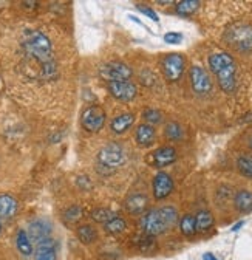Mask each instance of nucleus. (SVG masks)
Instances as JSON below:
<instances>
[{"label": "nucleus", "instance_id": "f257e3e1", "mask_svg": "<svg viewBox=\"0 0 252 260\" xmlns=\"http://www.w3.org/2000/svg\"><path fill=\"white\" fill-rule=\"evenodd\" d=\"M22 48L28 59L39 65L41 78L51 81L57 76V63L53 54L50 39L38 29H25L22 35Z\"/></svg>", "mask_w": 252, "mask_h": 260}, {"label": "nucleus", "instance_id": "f03ea898", "mask_svg": "<svg viewBox=\"0 0 252 260\" xmlns=\"http://www.w3.org/2000/svg\"><path fill=\"white\" fill-rule=\"evenodd\" d=\"M178 221V212L173 206L152 209L141 218V230L146 236L155 237L173 228Z\"/></svg>", "mask_w": 252, "mask_h": 260}, {"label": "nucleus", "instance_id": "7ed1b4c3", "mask_svg": "<svg viewBox=\"0 0 252 260\" xmlns=\"http://www.w3.org/2000/svg\"><path fill=\"white\" fill-rule=\"evenodd\" d=\"M209 67L217 76L218 84L226 93H234L237 88V65L231 54L215 53L209 57Z\"/></svg>", "mask_w": 252, "mask_h": 260}, {"label": "nucleus", "instance_id": "20e7f679", "mask_svg": "<svg viewBox=\"0 0 252 260\" xmlns=\"http://www.w3.org/2000/svg\"><path fill=\"white\" fill-rule=\"evenodd\" d=\"M225 41L228 45L238 51H250L252 50V25L244 22L232 23L226 32H225Z\"/></svg>", "mask_w": 252, "mask_h": 260}, {"label": "nucleus", "instance_id": "39448f33", "mask_svg": "<svg viewBox=\"0 0 252 260\" xmlns=\"http://www.w3.org/2000/svg\"><path fill=\"white\" fill-rule=\"evenodd\" d=\"M98 161H99V165H102L104 168L116 169V168L122 166L124 161H125L124 149L118 143H110L99 150Z\"/></svg>", "mask_w": 252, "mask_h": 260}, {"label": "nucleus", "instance_id": "423d86ee", "mask_svg": "<svg viewBox=\"0 0 252 260\" xmlns=\"http://www.w3.org/2000/svg\"><path fill=\"white\" fill-rule=\"evenodd\" d=\"M105 110L99 106H91L82 112L81 122L87 132H99L105 122Z\"/></svg>", "mask_w": 252, "mask_h": 260}, {"label": "nucleus", "instance_id": "0eeeda50", "mask_svg": "<svg viewBox=\"0 0 252 260\" xmlns=\"http://www.w3.org/2000/svg\"><path fill=\"white\" fill-rule=\"evenodd\" d=\"M99 75L102 79L109 82L129 81V78L132 76V70L129 65H125L124 62H109L99 69Z\"/></svg>", "mask_w": 252, "mask_h": 260}, {"label": "nucleus", "instance_id": "6e6552de", "mask_svg": "<svg viewBox=\"0 0 252 260\" xmlns=\"http://www.w3.org/2000/svg\"><path fill=\"white\" fill-rule=\"evenodd\" d=\"M184 65H186V62H184V57L181 54H178V53L167 54L161 62L163 73H164L166 79L176 82L184 73Z\"/></svg>", "mask_w": 252, "mask_h": 260}, {"label": "nucleus", "instance_id": "1a4fd4ad", "mask_svg": "<svg viewBox=\"0 0 252 260\" xmlns=\"http://www.w3.org/2000/svg\"><path fill=\"white\" fill-rule=\"evenodd\" d=\"M189 76H191V84H192V88H194L195 93L207 94V93L212 91L210 76H209V73L203 67H198V65H195V67L191 69V73H189Z\"/></svg>", "mask_w": 252, "mask_h": 260}, {"label": "nucleus", "instance_id": "9d476101", "mask_svg": "<svg viewBox=\"0 0 252 260\" xmlns=\"http://www.w3.org/2000/svg\"><path fill=\"white\" fill-rule=\"evenodd\" d=\"M109 90L113 94V98H116V100H119V101H132L138 93L136 85L130 81L109 82Z\"/></svg>", "mask_w": 252, "mask_h": 260}, {"label": "nucleus", "instance_id": "9b49d317", "mask_svg": "<svg viewBox=\"0 0 252 260\" xmlns=\"http://www.w3.org/2000/svg\"><path fill=\"white\" fill-rule=\"evenodd\" d=\"M173 190V180L169 174L160 172L153 178V195L156 200H163L172 193Z\"/></svg>", "mask_w": 252, "mask_h": 260}, {"label": "nucleus", "instance_id": "f8f14e48", "mask_svg": "<svg viewBox=\"0 0 252 260\" xmlns=\"http://www.w3.org/2000/svg\"><path fill=\"white\" fill-rule=\"evenodd\" d=\"M50 233H51V226L48 221L45 220H34V221H31L29 226H28V237L31 242H42L45 239L50 237Z\"/></svg>", "mask_w": 252, "mask_h": 260}, {"label": "nucleus", "instance_id": "ddd939ff", "mask_svg": "<svg viewBox=\"0 0 252 260\" xmlns=\"http://www.w3.org/2000/svg\"><path fill=\"white\" fill-rule=\"evenodd\" d=\"M36 260H57V243L53 239H45L38 243Z\"/></svg>", "mask_w": 252, "mask_h": 260}, {"label": "nucleus", "instance_id": "4468645a", "mask_svg": "<svg viewBox=\"0 0 252 260\" xmlns=\"http://www.w3.org/2000/svg\"><path fill=\"white\" fill-rule=\"evenodd\" d=\"M17 200L10 193H2L0 195V218H13L17 212Z\"/></svg>", "mask_w": 252, "mask_h": 260}, {"label": "nucleus", "instance_id": "2eb2a0df", "mask_svg": "<svg viewBox=\"0 0 252 260\" xmlns=\"http://www.w3.org/2000/svg\"><path fill=\"white\" fill-rule=\"evenodd\" d=\"M175 159H176V150L170 146L161 147L153 153V162H155V166H158V168L169 166Z\"/></svg>", "mask_w": 252, "mask_h": 260}, {"label": "nucleus", "instance_id": "dca6fc26", "mask_svg": "<svg viewBox=\"0 0 252 260\" xmlns=\"http://www.w3.org/2000/svg\"><path fill=\"white\" fill-rule=\"evenodd\" d=\"M149 205V199L144 193H133L125 200V209H127L130 214H141L146 211Z\"/></svg>", "mask_w": 252, "mask_h": 260}, {"label": "nucleus", "instance_id": "f3484780", "mask_svg": "<svg viewBox=\"0 0 252 260\" xmlns=\"http://www.w3.org/2000/svg\"><path fill=\"white\" fill-rule=\"evenodd\" d=\"M133 122H135V115L133 113H122V115L116 116L112 121L110 127H112V130L115 134H124L133 125Z\"/></svg>", "mask_w": 252, "mask_h": 260}, {"label": "nucleus", "instance_id": "a211bd4d", "mask_svg": "<svg viewBox=\"0 0 252 260\" xmlns=\"http://www.w3.org/2000/svg\"><path fill=\"white\" fill-rule=\"evenodd\" d=\"M234 205L240 212H252V192L250 190H238L235 193Z\"/></svg>", "mask_w": 252, "mask_h": 260}, {"label": "nucleus", "instance_id": "6ab92c4d", "mask_svg": "<svg viewBox=\"0 0 252 260\" xmlns=\"http://www.w3.org/2000/svg\"><path fill=\"white\" fill-rule=\"evenodd\" d=\"M136 141L139 146H150L155 141V128L150 124H141L136 128Z\"/></svg>", "mask_w": 252, "mask_h": 260}, {"label": "nucleus", "instance_id": "aec40b11", "mask_svg": "<svg viewBox=\"0 0 252 260\" xmlns=\"http://www.w3.org/2000/svg\"><path fill=\"white\" fill-rule=\"evenodd\" d=\"M16 246H17L19 252L26 257L33 254V243H31L26 231H23V230H19L16 234Z\"/></svg>", "mask_w": 252, "mask_h": 260}, {"label": "nucleus", "instance_id": "412c9836", "mask_svg": "<svg viewBox=\"0 0 252 260\" xmlns=\"http://www.w3.org/2000/svg\"><path fill=\"white\" fill-rule=\"evenodd\" d=\"M195 224H197V231H200V233L209 231L210 228H212V224H213V215H212V212H209L206 209L200 211L195 215Z\"/></svg>", "mask_w": 252, "mask_h": 260}, {"label": "nucleus", "instance_id": "4be33fe9", "mask_svg": "<svg viewBox=\"0 0 252 260\" xmlns=\"http://www.w3.org/2000/svg\"><path fill=\"white\" fill-rule=\"evenodd\" d=\"M76 234H78V239H79L82 243H85V245L93 243L94 240H96V237H98L96 230H94V228L90 226V224H82V226H79V228H78V231H76Z\"/></svg>", "mask_w": 252, "mask_h": 260}, {"label": "nucleus", "instance_id": "5701e85b", "mask_svg": "<svg viewBox=\"0 0 252 260\" xmlns=\"http://www.w3.org/2000/svg\"><path fill=\"white\" fill-rule=\"evenodd\" d=\"M179 230H181V234L186 236V237H191L197 233V224H195V217L187 214L184 215L181 220H179Z\"/></svg>", "mask_w": 252, "mask_h": 260}, {"label": "nucleus", "instance_id": "b1692460", "mask_svg": "<svg viewBox=\"0 0 252 260\" xmlns=\"http://www.w3.org/2000/svg\"><path fill=\"white\" fill-rule=\"evenodd\" d=\"M237 168L241 175L252 178V155H247V153L240 155L237 159Z\"/></svg>", "mask_w": 252, "mask_h": 260}, {"label": "nucleus", "instance_id": "393cba45", "mask_svg": "<svg viewBox=\"0 0 252 260\" xmlns=\"http://www.w3.org/2000/svg\"><path fill=\"white\" fill-rule=\"evenodd\" d=\"M200 8L198 0H183V2L176 4V13L181 16H191Z\"/></svg>", "mask_w": 252, "mask_h": 260}, {"label": "nucleus", "instance_id": "a878e982", "mask_svg": "<svg viewBox=\"0 0 252 260\" xmlns=\"http://www.w3.org/2000/svg\"><path fill=\"white\" fill-rule=\"evenodd\" d=\"M104 228H105V231H107L109 234L118 236V234L124 233V230H125V221H124V218L115 215L110 221H107V223L104 224Z\"/></svg>", "mask_w": 252, "mask_h": 260}, {"label": "nucleus", "instance_id": "bb28decb", "mask_svg": "<svg viewBox=\"0 0 252 260\" xmlns=\"http://www.w3.org/2000/svg\"><path fill=\"white\" fill-rule=\"evenodd\" d=\"M136 246H138V249L141 251V252H144V254H150V252H153L155 251V248H156V243H155V240H153V237H150V236H141V237H138L136 239Z\"/></svg>", "mask_w": 252, "mask_h": 260}, {"label": "nucleus", "instance_id": "cd10ccee", "mask_svg": "<svg viewBox=\"0 0 252 260\" xmlns=\"http://www.w3.org/2000/svg\"><path fill=\"white\" fill-rule=\"evenodd\" d=\"M113 217H115V212H112L110 209H105V208L94 209L91 212V220L96 221V223H102V224H105L107 221H110Z\"/></svg>", "mask_w": 252, "mask_h": 260}, {"label": "nucleus", "instance_id": "c85d7f7f", "mask_svg": "<svg viewBox=\"0 0 252 260\" xmlns=\"http://www.w3.org/2000/svg\"><path fill=\"white\" fill-rule=\"evenodd\" d=\"M164 134H166V137H167L169 140L176 141V140H181V138H183V128H181V125L176 124V122H169V124L166 125Z\"/></svg>", "mask_w": 252, "mask_h": 260}, {"label": "nucleus", "instance_id": "c756f323", "mask_svg": "<svg viewBox=\"0 0 252 260\" xmlns=\"http://www.w3.org/2000/svg\"><path fill=\"white\" fill-rule=\"evenodd\" d=\"M82 215H84L82 208L78 206V205H75V206H71V208H68V209L65 211L64 218H65L67 223H76V221H79V220L82 218Z\"/></svg>", "mask_w": 252, "mask_h": 260}, {"label": "nucleus", "instance_id": "7c9ffc66", "mask_svg": "<svg viewBox=\"0 0 252 260\" xmlns=\"http://www.w3.org/2000/svg\"><path fill=\"white\" fill-rule=\"evenodd\" d=\"M144 119L149 122V124H160L163 121V115L158 112V110H155V109H147L144 113H142Z\"/></svg>", "mask_w": 252, "mask_h": 260}, {"label": "nucleus", "instance_id": "2f4dec72", "mask_svg": "<svg viewBox=\"0 0 252 260\" xmlns=\"http://www.w3.org/2000/svg\"><path fill=\"white\" fill-rule=\"evenodd\" d=\"M164 41L167 42V44H179L181 41H183V35L181 32H167V35L164 36Z\"/></svg>", "mask_w": 252, "mask_h": 260}, {"label": "nucleus", "instance_id": "473e14b6", "mask_svg": "<svg viewBox=\"0 0 252 260\" xmlns=\"http://www.w3.org/2000/svg\"><path fill=\"white\" fill-rule=\"evenodd\" d=\"M138 10L141 11V13H144L147 17H150L153 22H158L160 19H158V16H156V13L153 11V10H150V8H147V7H144V5H138Z\"/></svg>", "mask_w": 252, "mask_h": 260}, {"label": "nucleus", "instance_id": "72a5a7b5", "mask_svg": "<svg viewBox=\"0 0 252 260\" xmlns=\"http://www.w3.org/2000/svg\"><path fill=\"white\" fill-rule=\"evenodd\" d=\"M203 260H218L213 254H210V252H206V254H203Z\"/></svg>", "mask_w": 252, "mask_h": 260}, {"label": "nucleus", "instance_id": "f704fd0d", "mask_svg": "<svg viewBox=\"0 0 252 260\" xmlns=\"http://www.w3.org/2000/svg\"><path fill=\"white\" fill-rule=\"evenodd\" d=\"M243 224H244L243 221H238L237 224H234V226H232V231H238V230H240V228H241Z\"/></svg>", "mask_w": 252, "mask_h": 260}, {"label": "nucleus", "instance_id": "c9c22d12", "mask_svg": "<svg viewBox=\"0 0 252 260\" xmlns=\"http://www.w3.org/2000/svg\"><path fill=\"white\" fill-rule=\"evenodd\" d=\"M249 146H250V149H252V138H250V141H249Z\"/></svg>", "mask_w": 252, "mask_h": 260}, {"label": "nucleus", "instance_id": "e433bc0d", "mask_svg": "<svg viewBox=\"0 0 252 260\" xmlns=\"http://www.w3.org/2000/svg\"><path fill=\"white\" fill-rule=\"evenodd\" d=\"M0 231H2V223H0Z\"/></svg>", "mask_w": 252, "mask_h": 260}]
</instances>
